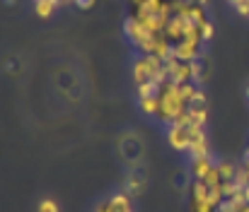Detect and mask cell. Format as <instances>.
Masks as SVG:
<instances>
[{"mask_svg": "<svg viewBox=\"0 0 249 212\" xmlns=\"http://www.w3.org/2000/svg\"><path fill=\"white\" fill-rule=\"evenodd\" d=\"M158 99H160V109H158L155 121H158V123H162V126H172V123H177V121L189 111V104H186V99L181 97L179 84H177V82H172V80H165V82L160 84Z\"/></svg>", "mask_w": 249, "mask_h": 212, "instance_id": "cell-1", "label": "cell"}, {"mask_svg": "<svg viewBox=\"0 0 249 212\" xmlns=\"http://www.w3.org/2000/svg\"><path fill=\"white\" fill-rule=\"evenodd\" d=\"M225 200V188H211L201 181L186 186V212H218Z\"/></svg>", "mask_w": 249, "mask_h": 212, "instance_id": "cell-2", "label": "cell"}, {"mask_svg": "<svg viewBox=\"0 0 249 212\" xmlns=\"http://www.w3.org/2000/svg\"><path fill=\"white\" fill-rule=\"evenodd\" d=\"M131 77L133 84H143V82H165L167 72H165V61L150 53H141L133 63H131Z\"/></svg>", "mask_w": 249, "mask_h": 212, "instance_id": "cell-3", "label": "cell"}, {"mask_svg": "<svg viewBox=\"0 0 249 212\" xmlns=\"http://www.w3.org/2000/svg\"><path fill=\"white\" fill-rule=\"evenodd\" d=\"M201 130H206V128L189 126V123H184V121H177V123L167 126V145H169L174 152H179V154H189L191 142H194V138H196Z\"/></svg>", "mask_w": 249, "mask_h": 212, "instance_id": "cell-4", "label": "cell"}, {"mask_svg": "<svg viewBox=\"0 0 249 212\" xmlns=\"http://www.w3.org/2000/svg\"><path fill=\"white\" fill-rule=\"evenodd\" d=\"M145 186H148V179H145L143 174H138V171H131L128 179H126V188H124V191H126L131 198H138V196L145 193Z\"/></svg>", "mask_w": 249, "mask_h": 212, "instance_id": "cell-5", "label": "cell"}, {"mask_svg": "<svg viewBox=\"0 0 249 212\" xmlns=\"http://www.w3.org/2000/svg\"><path fill=\"white\" fill-rule=\"evenodd\" d=\"M211 154V142H208V135H206V130H201L194 142H191V147H189V159H198V157H208Z\"/></svg>", "mask_w": 249, "mask_h": 212, "instance_id": "cell-6", "label": "cell"}, {"mask_svg": "<svg viewBox=\"0 0 249 212\" xmlns=\"http://www.w3.org/2000/svg\"><path fill=\"white\" fill-rule=\"evenodd\" d=\"M58 7H61L58 0H34V15L41 17V19H49Z\"/></svg>", "mask_w": 249, "mask_h": 212, "instance_id": "cell-7", "label": "cell"}, {"mask_svg": "<svg viewBox=\"0 0 249 212\" xmlns=\"http://www.w3.org/2000/svg\"><path fill=\"white\" fill-rule=\"evenodd\" d=\"M138 109L143 111V116H150V118H155V116H158V109H160V99H158V94H155V97L138 99Z\"/></svg>", "mask_w": 249, "mask_h": 212, "instance_id": "cell-8", "label": "cell"}, {"mask_svg": "<svg viewBox=\"0 0 249 212\" xmlns=\"http://www.w3.org/2000/svg\"><path fill=\"white\" fill-rule=\"evenodd\" d=\"M158 92H160V82H143V84H138V87H136V94H138V99L155 97Z\"/></svg>", "mask_w": 249, "mask_h": 212, "instance_id": "cell-9", "label": "cell"}, {"mask_svg": "<svg viewBox=\"0 0 249 212\" xmlns=\"http://www.w3.org/2000/svg\"><path fill=\"white\" fill-rule=\"evenodd\" d=\"M36 212H61V208H58V203H56L53 198H44V200L36 205Z\"/></svg>", "mask_w": 249, "mask_h": 212, "instance_id": "cell-10", "label": "cell"}, {"mask_svg": "<svg viewBox=\"0 0 249 212\" xmlns=\"http://www.w3.org/2000/svg\"><path fill=\"white\" fill-rule=\"evenodd\" d=\"M198 32H201V39L208 44L213 36H215V27H213V22H206V24H201L198 27Z\"/></svg>", "mask_w": 249, "mask_h": 212, "instance_id": "cell-11", "label": "cell"}, {"mask_svg": "<svg viewBox=\"0 0 249 212\" xmlns=\"http://www.w3.org/2000/svg\"><path fill=\"white\" fill-rule=\"evenodd\" d=\"M92 212H121V210L116 208V203H114L111 198H104V200H102Z\"/></svg>", "mask_w": 249, "mask_h": 212, "instance_id": "cell-12", "label": "cell"}, {"mask_svg": "<svg viewBox=\"0 0 249 212\" xmlns=\"http://www.w3.org/2000/svg\"><path fill=\"white\" fill-rule=\"evenodd\" d=\"M218 212H240V205H237V203H232V200H225V203H223V208H220Z\"/></svg>", "mask_w": 249, "mask_h": 212, "instance_id": "cell-13", "label": "cell"}, {"mask_svg": "<svg viewBox=\"0 0 249 212\" xmlns=\"http://www.w3.org/2000/svg\"><path fill=\"white\" fill-rule=\"evenodd\" d=\"M75 5H78L80 10H89V7L94 5V0H75Z\"/></svg>", "mask_w": 249, "mask_h": 212, "instance_id": "cell-14", "label": "cell"}, {"mask_svg": "<svg viewBox=\"0 0 249 212\" xmlns=\"http://www.w3.org/2000/svg\"><path fill=\"white\" fill-rule=\"evenodd\" d=\"M191 2H196V5H203V7H208V0H191Z\"/></svg>", "mask_w": 249, "mask_h": 212, "instance_id": "cell-15", "label": "cell"}, {"mask_svg": "<svg viewBox=\"0 0 249 212\" xmlns=\"http://www.w3.org/2000/svg\"><path fill=\"white\" fill-rule=\"evenodd\" d=\"M247 99H249V87H247Z\"/></svg>", "mask_w": 249, "mask_h": 212, "instance_id": "cell-16", "label": "cell"}, {"mask_svg": "<svg viewBox=\"0 0 249 212\" xmlns=\"http://www.w3.org/2000/svg\"><path fill=\"white\" fill-rule=\"evenodd\" d=\"M172 2H179V0H172Z\"/></svg>", "mask_w": 249, "mask_h": 212, "instance_id": "cell-17", "label": "cell"}]
</instances>
